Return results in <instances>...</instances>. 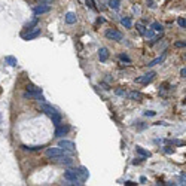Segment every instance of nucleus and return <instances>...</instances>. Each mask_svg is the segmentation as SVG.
Returning <instances> with one entry per match:
<instances>
[{"mask_svg":"<svg viewBox=\"0 0 186 186\" xmlns=\"http://www.w3.org/2000/svg\"><path fill=\"white\" fill-rule=\"evenodd\" d=\"M67 152H69V150L61 149L60 146H58V148H48L45 150V153H46L48 158H54V156H60V155H67Z\"/></svg>","mask_w":186,"mask_h":186,"instance_id":"f257e3e1","label":"nucleus"},{"mask_svg":"<svg viewBox=\"0 0 186 186\" xmlns=\"http://www.w3.org/2000/svg\"><path fill=\"white\" fill-rule=\"evenodd\" d=\"M54 162H58V164H64V165H70L73 162V159L69 156V155H60V156H54L52 158Z\"/></svg>","mask_w":186,"mask_h":186,"instance_id":"f03ea898","label":"nucleus"},{"mask_svg":"<svg viewBox=\"0 0 186 186\" xmlns=\"http://www.w3.org/2000/svg\"><path fill=\"white\" fill-rule=\"evenodd\" d=\"M37 36H40V28H39V27H34V28H30L28 33L22 34V39H24V40H33V39H36Z\"/></svg>","mask_w":186,"mask_h":186,"instance_id":"7ed1b4c3","label":"nucleus"},{"mask_svg":"<svg viewBox=\"0 0 186 186\" xmlns=\"http://www.w3.org/2000/svg\"><path fill=\"white\" fill-rule=\"evenodd\" d=\"M70 131V127L69 125H58V127H55V137H64L67 133Z\"/></svg>","mask_w":186,"mask_h":186,"instance_id":"20e7f679","label":"nucleus"},{"mask_svg":"<svg viewBox=\"0 0 186 186\" xmlns=\"http://www.w3.org/2000/svg\"><path fill=\"white\" fill-rule=\"evenodd\" d=\"M49 10H51V6H49V4H45V3L39 4V6H36V8L33 9V12H34V15H36V16L42 15V14H48Z\"/></svg>","mask_w":186,"mask_h":186,"instance_id":"39448f33","label":"nucleus"},{"mask_svg":"<svg viewBox=\"0 0 186 186\" xmlns=\"http://www.w3.org/2000/svg\"><path fill=\"white\" fill-rule=\"evenodd\" d=\"M104 36L107 37V39H110V40H122V34L118 32V30H106V33H104Z\"/></svg>","mask_w":186,"mask_h":186,"instance_id":"423d86ee","label":"nucleus"},{"mask_svg":"<svg viewBox=\"0 0 186 186\" xmlns=\"http://www.w3.org/2000/svg\"><path fill=\"white\" fill-rule=\"evenodd\" d=\"M153 77H155V72H149V73L143 74L142 77H137L136 80H137V82H140V83H143V85H148L149 82H152V80H153Z\"/></svg>","mask_w":186,"mask_h":186,"instance_id":"0eeeda50","label":"nucleus"},{"mask_svg":"<svg viewBox=\"0 0 186 186\" xmlns=\"http://www.w3.org/2000/svg\"><path fill=\"white\" fill-rule=\"evenodd\" d=\"M58 146L61 149H66V150H69V152H72L74 150V143L73 142H70V140H60V143H58Z\"/></svg>","mask_w":186,"mask_h":186,"instance_id":"6e6552de","label":"nucleus"},{"mask_svg":"<svg viewBox=\"0 0 186 186\" xmlns=\"http://www.w3.org/2000/svg\"><path fill=\"white\" fill-rule=\"evenodd\" d=\"M40 110L43 112V113H46L48 116H51V115L55 112V107H52L51 104H48V103L45 101V103H40Z\"/></svg>","mask_w":186,"mask_h":186,"instance_id":"1a4fd4ad","label":"nucleus"},{"mask_svg":"<svg viewBox=\"0 0 186 186\" xmlns=\"http://www.w3.org/2000/svg\"><path fill=\"white\" fill-rule=\"evenodd\" d=\"M51 119H52V124L55 125V127H58L60 124H61V121H63V116H61V113L60 112H54L52 115H51Z\"/></svg>","mask_w":186,"mask_h":186,"instance_id":"9d476101","label":"nucleus"},{"mask_svg":"<svg viewBox=\"0 0 186 186\" xmlns=\"http://www.w3.org/2000/svg\"><path fill=\"white\" fill-rule=\"evenodd\" d=\"M98 58H100L101 63L107 61V58H109V51H107V48H100V49H98Z\"/></svg>","mask_w":186,"mask_h":186,"instance_id":"9b49d317","label":"nucleus"},{"mask_svg":"<svg viewBox=\"0 0 186 186\" xmlns=\"http://www.w3.org/2000/svg\"><path fill=\"white\" fill-rule=\"evenodd\" d=\"M76 170H77V176H79L80 180H85V179L89 177V173H88V170H86L85 167H79V168H76Z\"/></svg>","mask_w":186,"mask_h":186,"instance_id":"f8f14e48","label":"nucleus"},{"mask_svg":"<svg viewBox=\"0 0 186 186\" xmlns=\"http://www.w3.org/2000/svg\"><path fill=\"white\" fill-rule=\"evenodd\" d=\"M165 57H167V52H162V55H161V57H158V58H155V60H152V61L149 63L148 67H153V66H158V64H161V63L165 60Z\"/></svg>","mask_w":186,"mask_h":186,"instance_id":"ddd939ff","label":"nucleus"},{"mask_svg":"<svg viewBox=\"0 0 186 186\" xmlns=\"http://www.w3.org/2000/svg\"><path fill=\"white\" fill-rule=\"evenodd\" d=\"M64 20H66V22H67V24H74V22L77 21V16H76V14H74V12H67Z\"/></svg>","mask_w":186,"mask_h":186,"instance_id":"4468645a","label":"nucleus"},{"mask_svg":"<svg viewBox=\"0 0 186 186\" xmlns=\"http://www.w3.org/2000/svg\"><path fill=\"white\" fill-rule=\"evenodd\" d=\"M121 22H122V26H124L125 28H131V27H133V21H131L130 16H124V18L121 20Z\"/></svg>","mask_w":186,"mask_h":186,"instance_id":"2eb2a0df","label":"nucleus"},{"mask_svg":"<svg viewBox=\"0 0 186 186\" xmlns=\"http://www.w3.org/2000/svg\"><path fill=\"white\" fill-rule=\"evenodd\" d=\"M128 97H130L131 100H136V101H142V98H143V95H142L140 92H137V91L130 92V94H128Z\"/></svg>","mask_w":186,"mask_h":186,"instance_id":"dca6fc26","label":"nucleus"},{"mask_svg":"<svg viewBox=\"0 0 186 186\" xmlns=\"http://www.w3.org/2000/svg\"><path fill=\"white\" fill-rule=\"evenodd\" d=\"M4 63H6V64H9V66H12V67L18 64V61H16V58H15V57H6V58H4Z\"/></svg>","mask_w":186,"mask_h":186,"instance_id":"f3484780","label":"nucleus"},{"mask_svg":"<svg viewBox=\"0 0 186 186\" xmlns=\"http://www.w3.org/2000/svg\"><path fill=\"white\" fill-rule=\"evenodd\" d=\"M136 150H137V153H139V155H142L143 158H149V156H150V152L145 150V149L140 148V146H137V149H136Z\"/></svg>","mask_w":186,"mask_h":186,"instance_id":"a211bd4d","label":"nucleus"},{"mask_svg":"<svg viewBox=\"0 0 186 186\" xmlns=\"http://www.w3.org/2000/svg\"><path fill=\"white\" fill-rule=\"evenodd\" d=\"M37 21H39V18H37V16H34V18H33L30 22H27V24H26V28H27V30H30V28H34V27H36V24H37Z\"/></svg>","mask_w":186,"mask_h":186,"instance_id":"6ab92c4d","label":"nucleus"},{"mask_svg":"<svg viewBox=\"0 0 186 186\" xmlns=\"http://www.w3.org/2000/svg\"><path fill=\"white\" fill-rule=\"evenodd\" d=\"M119 4H121V0H109V8L112 9H119Z\"/></svg>","mask_w":186,"mask_h":186,"instance_id":"aec40b11","label":"nucleus"},{"mask_svg":"<svg viewBox=\"0 0 186 186\" xmlns=\"http://www.w3.org/2000/svg\"><path fill=\"white\" fill-rule=\"evenodd\" d=\"M150 28L153 30V32H162V24H159V22H152V26H150Z\"/></svg>","mask_w":186,"mask_h":186,"instance_id":"412c9836","label":"nucleus"},{"mask_svg":"<svg viewBox=\"0 0 186 186\" xmlns=\"http://www.w3.org/2000/svg\"><path fill=\"white\" fill-rule=\"evenodd\" d=\"M43 146H21V149L24 150H28V152H36V150H40Z\"/></svg>","mask_w":186,"mask_h":186,"instance_id":"4be33fe9","label":"nucleus"},{"mask_svg":"<svg viewBox=\"0 0 186 186\" xmlns=\"http://www.w3.org/2000/svg\"><path fill=\"white\" fill-rule=\"evenodd\" d=\"M85 3H86V6H88L91 10H97V6H95L94 0H85Z\"/></svg>","mask_w":186,"mask_h":186,"instance_id":"5701e85b","label":"nucleus"},{"mask_svg":"<svg viewBox=\"0 0 186 186\" xmlns=\"http://www.w3.org/2000/svg\"><path fill=\"white\" fill-rule=\"evenodd\" d=\"M136 28H137V32H139L140 34H145V32H146L145 26H142V24H136Z\"/></svg>","mask_w":186,"mask_h":186,"instance_id":"b1692460","label":"nucleus"},{"mask_svg":"<svg viewBox=\"0 0 186 186\" xmlns=\"http://www.w3.org/2000/svg\"><path fill=\"white\" fill-rule=\"evenodd\" d=\"M119 58H121L122 61H125V63H131V60H130V57H128L127 54H121V55H119Z\"/></svg>","mask_w":186,"mask_h":186,"instance_id":"393cba45","label":"nucleus"},{"mask_svg":"<svg viewBox=\"0 0 186 186\" xmlns=\"http://www.w3.org/2000/svg\"><path fill=\"white\" fill-rule=\"evenodd\" d=\"M115 94H116V95H119V97H125V95H127V92H125L124 89H119V88L115 91Z\"/></svg>","mask_w":186,"mask_h":186,"instance_id":"a878e982","label":"nucleus"},{"mask_svg":"<svg viewBox=\"0 0 186 186\" xmlns=\"http://www.w3.org/2000/svg\"><path fill=\"white\" fill-rule=\"evenodd\" d=\"M143 36H146V37H149V39H153V30L150 28V30H146L145 32V34Z\"/></svg>","mask_w":186,"mask_h":186,"instance_id":"bb28decb","label":"nucleus"},{"mask_svg":"<svg viewBox=\"0 0 186 186\" xmlns=\"http://www.w3.org/2000/svg\"><path fill=\"white\" fill-rule=\"evenodd\" d=\"M177 24L182 27V28H185V26H186V21H185V18H179L177 20Z\"/></svg>","mask_w":186,"mask_h":186,"instance_id":"cd10ccee","label":"nucleus"},{"mask_svg":"<svg viewBox=\"0 0 186 186\" xmlns=\"http://www.w3.org/2000/svg\"><path fill=\"white\" fill-rule=\"evenodd\" d=\"M133 12H134L136 15H140V12H142V10H140V8H139V6H133Z\"/></svg>","mask_w":186,"mask_h":186,"instance_id":"c85d7f7f","label":"nucleus"},{"mask_svg":"<svg viewBox=\"0 0 186 186\" xmlns=\"http://www.w3.org/2000/svg\"><path fill=\"white\" fill-rule=\"evenodd\" d=\"M164 152H165V153H173V152H174V149L167 146V148H164Z\"/></svg>","mask_w":186,"mask_h":186,"instance_id":"c756f323","label":"nucleus"},{"mask_svg":"<svg viewBox=\"0 0 186 186\" xmlns=\"http://www.w3.org/2000/svg\"><path fill=\"white\" fill-rule=\"evenodd\" d=\"M145 116H155V112H152V110H146V112H145Z\"/></svg>","mask_w":186,"mask_h":186,"instance_id":"7c9ffc66","label":"nucleus"},{"mask_svg":"<svg viewBox=\"0 0 186 186\" xmlns=\"http://www.w3.org/2000/svg\"><path fill=\"white\" fill-rule=\"evenodd\" d=\"M176 46L177 48H185V42H176Z\"/></svg>","mask_w":186,"mask_h":186,"instance_id":"2f4dec72","label":"nucleus"},{"mask_svg":"<svg viewBox=\"0 0 186 186\" xmlns=\"http://www.w3.org/2000/svg\"><path fill=\"white\" fill-rule=\"evenodd\" d=\"M180 76H182V77H185V76H186V69H185V67L180 70Z\"/></svg>","mask_w":186,"mask_h":186,"instance_id":"473e14b6","label":"nucleus"},{"mask_svg":"<svg viewBox=\"0 0 186 186\" xmlns=\"http://www.w3.org/2000/svg\"><path fill=\"white\" fill-rule=\"evenodd\" d=\"M54 0H40V3H45V4H49V3H52Z\"/></svg>","mask_w":186,"mask_h":186,"instance_id":"72a5a7b5","label":"nucleus"},{"mask_svg":"<svg viewBox=\"0 0 186 186\" xmlns=\"http://www.w3.org/2000/svg\"><path fill=\"white\" fill-rule=\"evenodd\" d=\"M155 125H168L167 122H162V121H159V122H155Z\"/></svg>","mask_w":186,"mask_h":186,"instance_id":"f704fd0d","label":"nucleus"},{"mask_svg":"<svg viewBox=\"0 0 186 186\" xmlns=\"http://www.w3.org/2000/svg\"><path fill=\"white\" fill-rule=\"evenodd\" d=\"M148 3H149V8H155V3L152 0H148Z\"/></svg>","mask_w":186,"mask_h":186,"instance_id":"c9c22d12","label":"nucleus"},{"mask_svg":"<svg viewBox=\"0 0 186 186\" xmlns=\"http://www.w3.org/2000/svg\"><path fill=\"white\" fill-rule=\"evenodd\" d=\"M125 185H128V186H133V185H136L134 182H131V180H128V182H125Z\"/></svg>","mask_w":186,"mask_h":186,"instance_id":"e433bc0d","label":"nucleus"},{"mask_svg":"<svg viewBox=\"0 0 186 186\" xmlns=\"http://www.w3.org/2000/svg\"><path fill=\"white\" fill-rule=\"evenodd\" d=\"M142 159H143V158H139V159H134V161H133V164H139V162H140Z\"/></svg>","mask_w":186,"mask_h":186,"instance_id":"4c0bfd02","label":"nucleus"}]
</instances>
